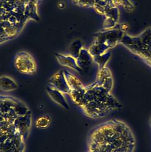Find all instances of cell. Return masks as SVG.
I'll return each mask as SVG.
<instances>
[{
    "mask_svg": "<svg viewBox=\"0 0 151 152\" xmlns=\"http://www.w3.org/2000/svg\"><path fill=\"white\" fill-rule=\"evenodd\" d=\"M17 88V83L12 78L5 75L0 77V90L3 91H12Z\"/></svg>",
    "mask_w": 151,
    "mask_h": 152,
    "instance_id": "cell-13",
    "label": "cell"
},
{
    "mask_svg": "<svg viewBox=\"0 0 151 152\" xmlns=\"http://www.w3.org/2000/svg\"><path fill=\"white\" fill-rule=\"evenodd\" d=\"M49 83L51 85V87L55 88L63 93L70 94V89L67 84V80H66L64 72L63 71H60V72L55 74L50 79Z\"/></svg>",
    "mask_w": 151,
    "mask_h": 152,
    "instance_id": "cell-7",
    "label": "cell"
},
{
    "mask_svg": "<svg viewBox=\"0 0 151 152\" xmlns=\"http://www.w3.org/2000/svg\"><path fill=\"white\" fill-rule=\"evenodd\" d=\"M96 83L111 92L113 87V79L111 71L107 67L99 69Z\"/></svg>",
    "mask_w": 151,
    "mask_h": 152,
    "instance_id": "cell-8",
    "label": "cell"
},
{
    "mask_svg": "<svg viewBox=\"0 0 151 152\" xmlns=\"http://www.w3.org/2000/svg\"><path fill=\"white\" fill-rule=\"evenodd\" d=\"M15 66L18 72L27 75H34L37 66L34 58L26 52L18 53L15 58Z\"/></svg>",
    "mask_w": 151,
    "mask_h": 152,
    "instance_id": "cell-3",
    "label": "cell"
},
{
    "mask_svg": "<svg viewBox=\"0 0 151 152\" xmlns=\"http://www.w3.org/2000/svg\"><path fill=\"white\" fill-rule=\"evenodd\" d=\"M32 122V113L18 117L13 122V125L17 133L25 141L29 136Z\"/></svg>",
    "mask_w": 151,
    "mask_h": 152,
    "instance_id": "cell-5",
    "label": "cell"
},
{
    "mask_svg": "<svg viewBox=\"0 0 151 152\" xmlns=\"http://www.w3.org/2000/svg\"><path fill=\"white\" fill-rule=\"evenodd\" d=\"M46 91L51 99L54 102L57 103L58 105L63 107V108L66 109V110H68L70 108L69 104L67 100H66L62 92L58 91V90L56 89L55 88L51 86L47 88Z\"/></svg>",
    "mask_w": 151,
    "mask_h": 152,
    "instance_id": "cell-9",
    "label": "cell"
},
{
    "mask_svg": "<svg viewBox=\"0 0 151 152\" xmlns=\"http://www.w3.org/2000/svg\"><path fill=\"white\" fill-rule=\"evenodd\" d=\"M51 119L50 117L48 115L41 116L37 119L36 122V126L38 129H45L51 125Z\"/></svg>",
    "mask_w": 151,
    "mask_h": 152,
    "instance_id": "cell-14",
    "label": "cell"
},
{
    "mask_svg": "<svg viewBox=\"0 0 151 152\" xmlns=\"http://www.w3.org/2000/svg\"><path fill=\"white\" fill-rule=\"evenodd\" d=\"M120 42L151 67V27L136 36L124 34Z\"/></svg>",
    "mask_w": 151,
    "mask_h": 152,
    "instance_id": "cell-1",
    "label": "cell"
},
{
    "mask_svg": "<svg viewBox=\"0 0 151 152\" xmlns=\"http://www.w3.org/2000/svg\"><path fill=\"white\" fill-rule=\"evenodd\" d=\"M25 141L19 136L10 137L0 144V152H25Z\"/></svg>",
    "mask_w": 151,
    "mask_h": 152,
    "instance_id": "cell-6",
    "label": "cell"
},
{
    "mask_svg": "<svg viewBox=\"0 0 151 152\" xmlns=\"http://www.w3.org/2000/svg\"><path fill=\"white\" fill-rule=\"evenodd\" d=\"M84 98L86 104L89 102L94 101L105 103L115 110H119L122 107L120 102L113 96L110 91L96 83L85 88Z\"/></svg>",
    "mask_w": 151,
    "mask_h": 152,
    "instance_id": "cell-2",
    "label": "cell"
},
{
    "mask_svg": "<svg viewBox=\"0 0 151 152\" xmlns=\"http://www.w3.org/2000/svg\"><path fill=\"white\" fill-rule=\"evenodd\" d=\"M64 74L70 91H78V90H81L85 88L81 80L75 75L68 72H66V71H64Z\"/></svg>",
    "mask_w": 151,
    "mask_h": 152,
    "instance_id": "cell-11",
    "label": "cell"
},
{
    "mask_svg": "<svg viewBox=\"0 0 151 152\" xmlns=\"http://www.w3.org/2000/svg\"><path fill=\"white\" fill-rule=\"evenodd\" d=\"M93 57L90 53H87L85 50H81L77 58V62L81 70L89 67L92 64Z\"/></svg>",
    "mask_w": 151,
    "mask_h": 152,
    "instance_id": "cell-12",
    "label": "cell"
},
{
    "mask_svg": "<svg viewBox=\"0 0 151 152\" xmlns=\"http://www.w3.org/2000/svg\"><path fill=\"white\" fill-rule=\"evenodd\" d=\"M82 108L87 117L92 118L105 117L115 110L105 103L94 101L88 102Z\"/></svg>",
    "mask_w": 151,
    "mask_h": 152,
    "instance_id": "cell-4",
    "label": "cell"
},
{
    "mask_svg": "<svg viewBox=\"0 0 151 152\" xmlns=\"http://www.w3.org/2000/svg\"><path fill=\"white\" fill-rule=\"evenodd\" d=\"M110 55H111L110 51H108V52H106V53L105 54L93 57V59L98 64L99 66V69H101L106 67L105 65L107 62L108 60L110 59Z\"/></svg>",
    "mask_w": 151,
    "mask_h": 152,
    "instance_id": "cell-15",
    "label": "cell"
},
{
    "mask_svg": "<svg viewBox=\"0 0 151 152\" xmlns=\"http://www.w3.org/2000/svg\"><path fill=\"white\" fill-rule=\"evenodd\" d=\"M56 56L60 65L67 66V67L70 68L74 70H76L77 72L82 71L81 69L79 67L77 64V59L74 56L68 55L66 56L58 53L56 54Z\"/></svg>",
    "mask_w": 151,
    "mask_h": 152,
    "instance_id": "cell-10",
    "label": "cell"
}]
</instances>
